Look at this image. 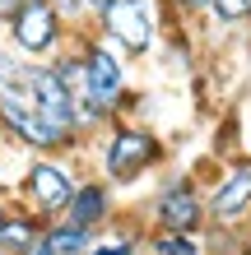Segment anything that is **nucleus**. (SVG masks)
I'll return each instance as SVG.
<instances>
[{
    "label": "nucleus",
    "mask_w": 251,
    "mask_h": 255,
    "mask_svg": "<svg viewBox=\"0 0 251 255\" xmlns=\"http://www.w3.org/2000/svg\"><path fill=\"white\" fill-rule=\"evenodd\" d=\"M238 255H251V242H242V251H238Z\"/></svg>",
    "instance_id": "nucleus-22"
},
{
    "label": "nucleus",
    "mask_w": 251,
    "mask_h": 255,
    "mask_svg": "<svg viewBox=\"0 0 251 255\" xmlns=\"http://www.w3.org/2000/svg\"><path fill=\"white\" fill-rule=\"evenodd\" d=\"M23 88H28V98H33L37 116L70 144V153H79V148H84V134H79V121H75V102H70L61 74L51 70V61H28Z\"/></svg>",
    "instance_id": "nucleus-7"
},
{
    "label": "nucleus",
    "mask_w": 251,
    "mask_h": 255,
    "mask_svg": "<svg viewBox=\"0 0 251 255\" xmlns=\"http://www.w3.org/2000/svg\"><path fill=\"white\" fill-rule=\"evenodd\" d=\"M75 186H79V172L70 162V153H33L23 176H19V186H14V195H19L23 209H33L37 218L51 223V218L65 214Z\"/></svg>",
    "instance_id": "nucleus-4"
},
{
    "label": "nucleus",
    "mask_w": 251,
    "mask_h": 255,
    "mask_svg": "<svg viewBox=\"0 0 251 255\" xmlns=\"http://www.w3.org/2000/svg\"><path fill=\"white\" fill-rule=\"evenodd\" d=\"M149 228L163 232H205L210 209H205V186L191 172H168L149 200Z\"/></svg>",
    "instance_id": "nucleus-6"
},
{
    "label": "nucleus",
    "mask_w": 251,
    "mask_h": 255,
    "mask_svg": "<svg viewBox=\"0 0 251 255\" xmlns=\"http://www.w3.org/2000/svg\"><path fill=\"white\" fill-rule=\"evenodd\" d=\"M70 37H75V28L61 19L51 0H23L5 23V42L28 61H51L61 47H70Z\"/></svg>",
    "instance_id": "nucleus-5"
},
{
    "label": "nucleus",
    "mask_w": 251,
    "mask_h": 255,
    "mask_svg": "<svg viewBox=\"0 0 251 255\" xmlns=\"http://www.w3.org/2000/svg\"><path fill=\"white\" fill-rule=\"evenodd\" d=\"M93 33H102L130 61H140L163 37V5L158 0H112L93 14Z\"/></svg>",
    "instance_id": "nucleus-3"
},
{
    "label": "nucleus",
    "mask_w": 251,
    "mask_h": 255,
    "mask_svg": "<svg viewBox=\"0 0 251 255\" xmlns=\"http://www.w3.org/2000/svg\"><path fill=\"white\" fill-rule=\"evenodd\" d=\"M205 209H210L214 232H242L251 218V158H238L219 172L214 190H205Z\"/></svg>",
    "instance_id": "nucleus-8"
},
{
    "label": "nucleus",
    "mask_w": 251,
    "mask_h": 255,
    "mask_svg": "<svg viewBox=\"0 0 251 255\" xmlns=\"http://www.w3.org/2000/svg\"><path fill=\"white\" fill-rule=\"evenodd\" d=\"M102 5H112V0H84V9H88V19H93V14H98Z\"/></svg>",
    "instance_id": "nucleus-19"
},
{
    "label": "nucleus",
    "mask_w": 251,
    "mask_h": 255,
    "mask_svg": "<svg viewBox=\"0 0 251 255\" xmlns=\"http://www.w3.org/2000/svg\"><path fill=\"white\" fill-rule=\"evenodd\" d=\"M144 255H210V232H144Z\"/></svg>",
    "instance_id": "nucleus-11"
},
{
    "label": "nucleus",
    "mask_w": 251,
    "mask_h": 255,
    "mask_svg": "<svg viewBox=\"0 0 251 255\" xmlns=\"http://www.w3.org/2000/svg\"><path fill=\"white\" fill-rule=\"evenodd\" d=\"M56 9H61V19L70 23V28H88L93 19H88V9H84V0H51Z\"/></svg>",
    "instance_id": "nucleus-16"
},
{
    "label": "nucleus",
    "mask_w": 251,
    "mask_h": 255,
    "mask_svg": "<svg viewBox=\"0 0 251 255\" xmlns=\"http://www.w3.org/2000/svg\"><path fill=\"white\" fill-rule=\"evenodd\" d=\"M42 228H47V223H42ZM19 255H56V251L47 246V237H42V232H37V237H33V242H28V246L19 251Z\"/></svg>",
    "instance_id": "nucleus-17"
},
{
    "label": "nucleus",
    "mask_w": 251,
    "mask_h": 255,
    "mask_svg": "<svg viewBox=\"0 0 251 255\" xmlns=\"http://www.w3.org/2000/svg\"><path fill=\"white\" fill-rule=\"evenodd\" d=\"M5 209H9V200H5V190H0V214H5Z\"/></svg>",
    "instance_id": "nucleus-21"
},
{
    "label": "nucleus",
    "mask_w": 251,
    "mask_h": 255,
    "mask_svg": "<svg viewBox=\"0 0 251 255\" xmlns=\"http://www.w3.org/2000/svg\"><path fill=\"white\" fill-rule=\"evenodd\" d=\"M242 242H251V218H247V228H242Z\"/></svg>",
    "instance_id": "nucleus-20"
},
{
    "label": "nucleus",
    "mask_w": 251,
    "mask_h": 255,
    "mask_svg": "<svg viewBox=\"0 0 251 255\" xmlns=\"http://www.w3.org/2000/svg\"><path fill=\"white\" fill-rule=\"evenodd\" d=\"M19 5H23V0H0V28L14 19V9H19Z\"/></svg>",
    "instance_id": "nucleus-18"
},
{
    "label": "nucleus",
    "mask_w": 251,
    "mask_h": 255,
    "mask_svg": "<svg viewBox=\"0 0 251 255\" xmlns=\"http://www.w3.org/2000/svg\"><path fill=\"white\" fill-rule=\"evenodd\" d=\"M42 237H47V246H51L56 255H88V246H93L98 232L75 228V223H65V218H51L47 228H42Z\"/></svg>",
    "instance_id": "nucleus-12"
},
{
    "label": "nucleus",
    "mask_w": 251,
    "mask_h": 255,
    "mask_svg": "<svg viewBox=\"0 0 251 255\" xmlns=\"http://www.w3.org/2000/svg\"><path fill=\"white\" fill-rule=\"evenodd\" d=\"M61 218L75 223V228H88V232L112 228L116 223V186L102 181V176H79V186H75Z\"/></svg>",
    "instance_id": "nucleus-9"
},
{
    "label": "nucleus",
    "mask_w": 251,
    "mask_h": 255,
    "mask_svg": "<svg viewBox=\"0 0 251 255\" xmlns=\"http://www.w3.org/2000/svg\"><path fill=\"white\" fill-rule=\"evenodd\" d=\"M42 223H47V218H37L33 209L9 204L5 214H0V255H19V251L42 232Z\"/></svg>",
    "instance_id": "nucleus-10"
},
{
    "label": "nucleus",
    "mask_w": 251,
    "mask_h": 255,
    "mask_svg": "<svg viewBox=\"0 0 251 255\" xmlns=\"http://www.w3.org/2000/svg\"><path fill=\"white\" fill-rule=\"evenodd\" d=\"M247 37H251V19H247Z\"/></svg>",
    "instance_id": "nucleus-23"
},
{
    "label": "nucleus",
    "mask_w": 251,
    "mask_h": 255,
    "mask_svg": "<svg viewBox=\"0 0 251 255\" xmlns=\"http://www.w3.org/2000/svg\"><path fill=\"white\" fill-rule=\"evenodd\" d=\"M210 23H219V28H247V19H251V0H210V14H205Z\"/></svg>",
    "instance_id": "nucleus-14"
},
{
    "label": "nucleus",
    "mask_w": 251,
    "mask_h": 255,
    "mask_svg": "<svg viewBox=\"0 0 251 255\" xmlns=\"http://www.w3.org/2000/svg\"><path fill=\"white\" fill-rule=\"evenodd\" d=\"M88 255H144V232L140 228H102L93 237V246H88Z\"/></svg>",
    "instance_id": "nucleus-13"
},
{
    "label": "nucleus",
    "mask_w": 251,
    "mask_h": 255,
    "mask_svg": "<svg viewBox=\"0 0 251 255\" xmlns=\"http://www.w3.org/2000/svg\"><path fill=\"white\" fill-rule=\"evenodd\" d=\"M163 9H172L177 19H205L210 14V0H158Z\"/></svg>",
    "instance_id": "nucleus-15"
},
{
    "label": "nucleus",
    "mask_w": 251,
    "mask_h": 255,
    "mask_svg": "<svg viewBox=\"0 0 251 255\" xmlns=\"http://www.w3.org/2000/svg\"><path fill=\"white\" fill-rule=\"evenodd\" d=\"M168 162V139L144 121L116 116L112 126H102V144H98V176L112 186H135L149 172H158Z\"/></svg>",
    "instance_id": "nucleus-1"
},
{
    "label": "nucleus",
    "mask_w": 251,
    "mask_h": 255,
    "mask_svg": "<svg viewBox=\"0 0 251 255\" xmlns=\"http://www.w3.org/2000/svg\"><path fill=\"white\" fill-rule=\"evenodd\" d=\"M75 42H79V56H84L93 98H98L112 116H126L130 107H135V88H130V56L116 51L102 33H93V23H88V28H75Z\"/></svg>",
    "instance_id": "nucleus-2"
}]
</instances>
